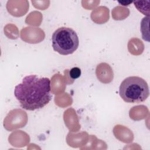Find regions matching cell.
Returning a JSON list of instances; mask_svg holds the SVG:
<instances>
[{
	"label": "cell",
	"instance_id": "cell-1",
	"mask_svg": "<svg viewBox=\"0 0 150 150\" xmlns=\"http://www.w3.org/2000/svg\"><path fill=\"white\" fill-rule=\"evenodd\" d=\"M50 91L49 78L29 75L15 86L14 95L22 108L33 111L44 107L49 103L52 99Z\"/></svg>",
	"mask_w": 150,
	"mask_h": 150
},
{
	"label": "cell",
	"instance_id": "cell-7",
	"mask_svg": "<svg viewBox=\"0 0 150 150\" xmlns=\"http://www.w3.org/2000/svg\"><path fill=\"white\" fill-rule=\"evenodd\" d=\"M118 2L124 6H127V5H129L130 4H131L132 2V1H118Z\"/></svg>",
	"mask_w": 150,
	"mask_h": 150
},
{
	"label": "cell",
	"instance_id": "cell-5",
	"mask_svg": "<svg viewBox=\"0 0 150 150\" xmlns=\"http://www.w3.org/2000/svg\"><path fill=\"white\" fill-rule=\"evenodd\" d=\"M147 1H134L133 2L135 6L138 9V10L142 13L145 15L149 16V8L148 4L145 5Z\"/></svg>",
	"mask_w": 150,
	"mask_h": 150
},
{
	"label": "cell",
	"instance_id": "cell-2",
	"mask_svg": "<svg viewBox=\"0 0 150 150\" xmlns=\"http://www.w3.org/2000/svg\"><path fill=\"white\" fill-rule=\"evenodd\" d=\"M119 94L126 103H139L148 97L149 87L144 79L138 76H130L121 82Z\"/></svg>",
	"mask_w": 150,
	"mask_h": 150
},
{
	"label": "cell",
	"instance_id": "cell-3",
	"mask_svg": "<svg viewBox=\"0 0 150 150\" xmlns=\"http://www.w3.org/2000/svg\"><path fill=\"white\" fill-rule=\"evenodd\" d=\"M52 42L53 50L62 55L72 54L79 45L76 32L67 27H60L56 29L52 35Z\"/></svg>",
	"mask_w": 150,
	"mask_h": 150
},
{
	"label": "cell",
	"instance_id": "cell-4",
	"mask_svg": "<svg viewBox=\"0 0 150 150\" xmlns=\"http://www.w3.org/2000/svg\"><path fill=\"white\" fill-rule=\"evenodd\" d=\"M96 74L97 79L103 83H109L113 79L112 69L105 63H101L97 65Z\"/></svg>",
	"mask_w": 150,
	"mask_h": 150
},
{
	"label": "cell",
	"instance_id": "cell-6",
	"mask_svg": "<svg viewBox=\"0 0 150 150\" xmlns=\"http://www.w3.org/2000/svg\"><path fill=\"white\" fill-rule=\"evenodd\" d=\"M81 75V70L77 67H74L72 68L70 70H69V76L73 80L74 79H76L79 78Z\"/></svg>",
	"mask_w": 150,
	"mask_h": 150
}]
</instances>
